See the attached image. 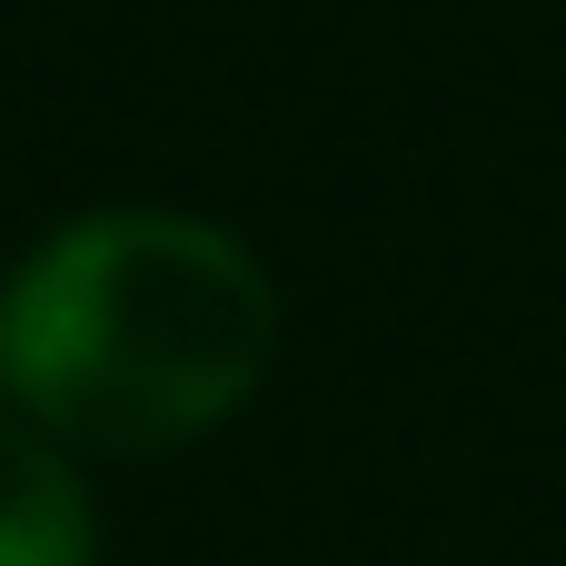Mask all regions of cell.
<instances>
[{
    "label": "cell",
    "mask_w": 566,
    "mask_h": 566,
    "mask_svg": "<svg viewBox=\"0 0 566 566\" xmlns=\"http://www.w3.org/2000/svg\"><path fill=\"white\" fill-rule=\"evenodd\" d=\"M279 358L249 239L189 209H80L0 279V408L90 458H169L229 428Z\"/></svg>",
    "instance_id": "cell-1"
},
{
    "label": "cell",
    "mask_w": 566,
    "mask_h": 566,
    "mask_svg": "<svg viewBox=\"0 0 566 566\" xmlns=\"http://www.w3.org/2000/svg\"><path fill=\"white\" fill-rule=\"evenodd\" d=\"M0 566H99V517L60 438L0 408Z\"/></svg>",
    "instance_id": "cell-2"
}]
</instances>
